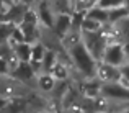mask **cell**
<instances>
[{
	"mask_svg": "<svg viewBox=\"0 0 129 113\" xmlns=\"http://www.w3.org/2000/svg\"><path fill=\"white\" fill-rule=\"evenodd\" d=\"M126 53H124V48L121 44H111L106 48L105 51V62L110 64V66H116L119 67L121 64H124L126 61Z\"/></svg>",
	"mask_w": 129,
	"mask_h": 113,
	"instance_id": "obj_1",
	"label": "cell"
},
{
	"mask_svg": "<svg viewBox=\"0 0 129 113\" xmlns=\"http://www.w3.org/2000/svg\"><path fill=\"white\" fill-rule=\"evenodd\" d=\"M100 75L105 79V80L116 82V80H118V77H121V71L118 69L116 66H110V64L105 62L103 66L100 67Z\"/></svg>",
	"mask_w": 129,
	"mask_h": 113,
	"instance_id": "obj_2",
	"label": "cell"
},
{
	"mask_svg": "<svg viewBox=\"0 0 129 113\" xmlns=\"http://www.w3.org/2000/svg\"><path fill=\"white\" fill-rule=\"evenodd\" d=\"M15 51H16V56H18L21 61H29L31 59V48H29V44L20 43Z\"/></svg>",
	"mask_w": 129,
	"mask_h": 113,
	"instance_id": "obj_3",
	"label": "cell"
},
{
	"mask_svg": "<svg viewBox=\"0 0 129 113\" xmlns=\"http://www.w3.org/2000/svg\"><path fill=\"white\" fill-rule=\"evenodd\" d=\"M54 85V75L52 74H43L39 77V87L43 90H51Z\"/></svg>",
	"mask_w": 129,
	"mask_h": 113,
	"instance_id": "obj_4",
	"label": "cell"
},
{
	"mask_svg": "<svg viewBox=\"0 0 129 113\" xmlns=\"http://www.w3.org/2000/svg\"><path fill=\"white\" fill-rule=\"evenodd\" d=\"M106 90H110V95H114V97H126V98H129V90L121 88V87H116L114 84H111Z\"/></svg>",
	"mask_w": 129,
	"mask_h": 113,
	"instance_id": "obj_5",
	"label": "cell"
},
{
	"mask_svg": "<svg viewBox=\"0 0 129 113\" xmlns=\"http://www.w3.org/2000/svg\"><path fill=\"white\" fill-rule=\"evenodd\" d=\"M44 49L43 46H36V48H31V59L33 61H38V62H43L44 59Z\"/></svg>",
	"mask_w": 129,
	"mask_h": 113,
	"instance_id": "obj_6",
	"label": "cell"
},
{
	"mask_svg": "<svg viewBox=\"0 0 129 113\" xmlns=\"http://www.w3.org/2000/svg\"><path fill=\"white\" fill-rule=\"evenodd\" d=\"M124 3V0H101L100 2V5L101 7H105V8H114V7H121Z\"/></svg>",
	"mask_w": 129,
	"mask_h": 113,
	"instance_id": "obj_7",
	"label": "cell"
},
{
	"mask_svg": "<svg viewBox=\"0 0 129 113\" xmlns=\"http://www.w3.org/2000/svg\"><path fill=\"white\" fill-rule=\"evenodd\" d=\"M5 72H8V66H7L5 59L0 56V74H5Z\"/></svg>",
	"mask_w": 129,
	"mask_h": 113,
	"instance_id": "obj_8",
	"label": "cell"
},
{
	"mask_svg": "<svg viewBox=\"0 0 129 113\" xmlns=\"http://www.w3.org/2000/svg\"><path fill=\"white\" fill-rule=\"evenodd\" d=\"M121 71V75H124V77L129 80V66H126V67H123V69H119Z\"/></svg>",
	"mask_w": 129,
	"mask_h": 113,
	"instance_id": "obj_9",
	"label": "cell"
},
{
	"mask_svg": "<svg viewBox=\"0 0 129 113\" xmlns=\"http://www.w3.org/2000/svg\"><path fill=\"white\" fill-rule=\"evenodd\" d=\"M124 53H126V57L129 59V43L126 44V48H124Z\"/></svg>",
	"mask_w": 129,
	"mask_h": 113,
	"instance_id": "obj_10",
	"label": "cell"
},
{
	"mask_svg": "<svg viewBox=\"0 0 129 113\" xmlns=\"http://www.w3.org/2000/svg\"><path fill=\"white\" fill-rule=\"evenodd\" d=\"M2 105H3V100H0V107H2Z\"/></svg>",
	"mask_w": 129,
	"mask_h": 113,
	"instance_id": "obj_11",
	"label": "cell"
}]
</instances>
